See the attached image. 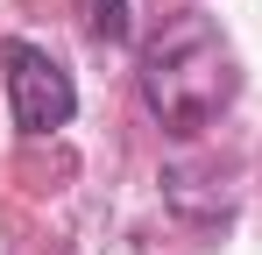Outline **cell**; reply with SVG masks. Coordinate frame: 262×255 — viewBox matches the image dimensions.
Returning <instances> with one entry per match:
<instances>
[{"mask_svg":"<svg viewBox=\"0 0 262 255\" xmlns=\"http://www.w3.org/2000/svg\"><path fill=\"white\" fill-rule=\"evenodd\" d=\"M241 92V71H234V50L220 42V29L206 14H184L163 36L142 50V99L149 114L170 128V135H199L213 128Z\"/></svg>","mask_w":262,"mask_h":255,"instance_id":"obj_1","label":"cell"},{"mask_svg":"<svg viewBox=\"0 0 262 255\" xmlns=\"http://www.w3.org/2000/svg\"><path fill=\"white\" fill-rule=\"evenodd\" d=\"M0 64H7V107H14V128L21 135H57V128L78 114V85L71 71L50 57L43 42H7L0 50Z\"/></svg>","mask_w":262,"mask_h":255,"instance_id":"obj_2","label":"cell"},{"mask_svg":"<svg viewBox=\"0 0 262 255\" xmlns=\"http://www.w3.org/2000/svg\"><path fill=\"white\" fill-rule=\"evenodd\" d=\"M85 29L99 42H128L135 22H128V0H85Z\"/></svg>","mask_w":262,"mask_h":255,"instance_id":"obj_3","label":"cell"}]
</instances>
